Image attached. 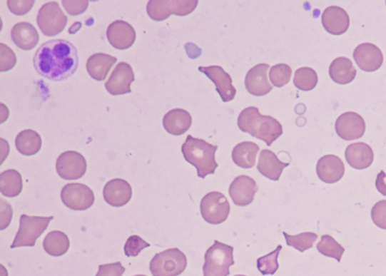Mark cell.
<instances>
[{"instance_id":"1","label":"cell","mask_w":386,"mask_h":276,"mask_svg":"<svg viewBox=\"0 0 386 276\" xmlns=\"http://www.w3.org/2000/svg\"><path fill=\"white\" fill-rule=\"evenodd\" d=\"M36 73L50 81L67 80L78 67V53L71 42L56 39L44 42L36 50L34 58Z\"/></svg>"},{"instance_id":"2","label":"cell","mask_w":386,"mask_h":276,"mask_svg":"<svg viewBox=\"0 0 386 276\" xmlns=\"http://www.w3.org/2000/svg\"><path fill=\"white\" fill-rule=\"evenodd\" d=\"M238 127L241 131L263 140L268 146L279 138L283 133V125L271 116L260 115L256 107L246 108L238 117Z\"/></svg>"},{"instance_id":"3","label":"cell","mask_w":386,"mask_h":276,"mask_svg":"<svg viewBox=\"0 0 386 276\" xmlns=\"http://www.w3.org/2000/svg\"><path fill=\"white\" fill-rule=\"evenodd\" d=\"M218 146L212 145L202 138L187 136L186 140L181 146V152L185 160L192 164L198 170V178L204 179L206 175H213L218 169L215 160Z\"/></svg>"},{"instance_id":"4","label":"cell","mask_w":386,"mask_h":276,"mask_svg":"<svg viewBox=\"0 0 386 276\" xmlns=\"http://www.w3.org/2000/svg\"><path fill=\"white\" fill-rule=\"evenodd\" d=\"M204 260L203 275L228 276L230 274L231 266L235 264L233 247L215 240L206 250Z\"/></svg>"},{"instance_id":"5","label":"cell","mask_w":386,"mask_h":276,"mask_svg":"<svg viewBox=\"0 0 386 276\" xmlns=\"http://www.w3.org/2000/svg\"><path fill=\"white\" fill-rule=\"evenodd\" d=\"M54 220V216H29L21 215L19 219V230L16 233L11 248H19V247H34L36 239L49 227L50 222Z\"/></svg>"},{"instance_id":"6","label":"cell","mask_w":386,"mask_h":276,"mask_svg":"<svg viewBox=\"0 0 386 276\" xmlns=\"http://www.w3.org/2000/svg\"><path fill=\"white\" fill-rule=\"evenodd\" d=\"M187 258L178 248H170L156 254L150 262L153 276H178L186 270Z\"/></svg>"},{"instance_id":"7","label":"cell","mask_w":386,"mask_h":276,"mask_svg":"<svg viewBox=\"0 0 386 276\" xmlns=\"http://www.w3.org/2000/svg\"><path fill=\"white\" fill-rule=\"evenodd\" d=\"M198 0H150L146 11L150 19L161 22L170 15L186 16L198 7Z\"/></svg>"},{"instance_id":"8","label":"cell","mask_w":386,"mask_h":276,"mask_svg":"<svg viewBox=\"0 0 386 276\" xmlns=\"http://www.w3.org/2000/svg\"><path fill=\"white\" fill-rule=\"evenodd\" d=\"M67 21L68 19L56 1L44 4L36 17L39 29L46 36H55L63 32L66 28Z\"/></svg>"},{"instance_id":"9","label":"cell","mask_w":386,"mask_h":276,"mask_svg":"<svg viewBox=\"0 0 386 276\" xmlns=\"http://www.w3.org/2000/svg\"><path fill=\"white\" fill-rule=\"evenodd\" d=\"M200 214L210 225H221L229 218L230 204L222 193H208L200 202Z\"/></svg>"},{"instance_id":"10","label":"cell","mask_w":386,"mask_h":276,"mask_svg":"<svg viewBox=\"0 0 386 276\" xmlns=\"http://www.w3.org/2000/svg\"><path fill=\"white\" fill-rule=\"evenodd\" d=\"M64 205L73 211H85L93 205L96 197L92 189L83 183H67L61 189Z\"/></svg>"},{"instance_id":"11","label":"cell","mask_w":386,"mask_h":276,"mask_svg":"<svg viewBox=\"0 0 386 276\" xmlns=\"http://www.w3.org/2000/svg\"><path fill=\"white\" fill-rule=\"evenodd\" d=\"M86 160L76 150H67L59 155L56 163V170L61 178L65 180H76L86 173Z\"/></svg>"},{"instance_id":"12","label":"cell","mask_w":386,"mask_h":276,"mask_svg":"<svg viewBox=\"0 0 386 276\" xmlns=\"http://www.w3.org/2000/svg\"><path fill=\"white\" fill-rule=\"evenodd\" d=\"M134 81L132 66L127 63H119L104 84V88L111 96H123L132 92L131 86Z\"/></svg>"},{"instance_id":"13","label":"cell","mask_w":386,"mask_h":276,"mask_svg":"<svg viewBox=\"0 0 386 276\" xmlns=\"http://www.w3.org/2000/svg\"><path fill=\"white\" fill-rule=\"evenodd\" d=\"M198 71L203 74H205L214 83L218 93L221 96L222 101H233L237 91L233 86V78L225 69L220 66H208V67L200 66L198 67Z\"/></svg>"},{"instance_id":"14","label":"cell","mask_w":386,"mask_h":276,"mask_svg":"<svg viewBox=\"0 0 386 276\" xmlns=\"http://www.w3.org/2000/svg\"><path fill=\"white\" fill-rule=\"evenodd\" d=\"M335 131L342 140H355L362 138L366 131L364 118L356 113H345L335 121Z\"/></svg>"},{"instance_id":"15","label":"cell","mask_w":386,"mask_h":276,"mask_svg":"<svg viewBox=\"0 0 386 276\" xmlns=\"http://www.w3.org/2000/svg\"><path fill=\"white\" fill-rule=\"evenodd\" d=\"M107 38L115 49L126 50L136 41V32L128 22L118 19L108 26Z\"/></svg>"},{"instance_id":"16","label":"cell","mask_w":386,"mask_h":276,"mask_svg":"<svg viewBox=\"0 0 386 276\" xmlns=\"http://www.w3.org/2000/svg\"><path fill=\"white\" fill-rule=\"evenodd\" d=\"M258 186L254 179L248 175H239L231 183L229 195L237 206H247L254 202L255 195L258 194Z\"/></svg>"},{"instance_id":"17","label":"cell","mask_w":386,"mask_h":276,"mask_svg":"<svg viewBox=\"0 0 386 276\" xmlns=\"http://www.w3.org/2000/svg\"><path fill=\"white\" fill-rule=\"evenodd\" d=\"M271 68L268 63L254 66L245 77V86L248 93L254 96H263L271 92L272 86L268 78V71Z\"/></svg>"},{"instance_id":"18","label":"cell","mask_w":386,"mask_h":276,"mask_svg":"<svg viewBox=\"0 0 386 276\" xmlns=\"http://www.w3.org/2000/svg\"><path fill=\"white\" fill-rule=\"evenodd\" d=\"M353 59L364 71H376L383 65V52L372 44H359L353 51Z\"/></svg>"},{"instance_id":"19","label":"cell","mask_w":386,"mask_h":276,"mask_svg":"<svg viewBox=\"0 0 386 276\" xmlns=\"http://www.w3.org/2000/svg\"><path fill=\"white\" fill-rule=\"evenodd\" d=\"M322 24L326 32L333 36H341L350 26V17L345 9L339 6L327 7L322 14Z\"/></svg>"},{"instance_id":"20","label":"cell","mask_w":386,"mask_h":276,"mask_svg":"<svg viewBox=\"0 0 386 276\" xmlns=\"http://www.w3.org/2000/svg\"><path fill=\"white\" fill-rule=\"evenodd\" d=\"M132 195V187L123 179H113L106 183L103 188L104 200L113 208L127 205Z\"/></svg>"},{"instance_id":"21","label":"cell","mask_w":386,"mask_h":276,"mask_svg":"<svg viewBox=\"0 0 386 276\" xmlns=\"http://www.w3.org/2000/svg\"><path fill=\"white\" fill-rule=\"evenodd\" d=\"M318 178L323 183H335L345 175V164L337 155L322 156L316 165Z\"/></svg>"},{"instance_id":"22","label":"cell","mask_w":386,"mask_h":276,"mask_svg":"<svg viewBox=\"0 0 386 276\" xmlns=\"http://www.w3.org/2000/svg\"><path fill=\"white\" fill-rule=\"evenodd\" d=\"M345 160L353 169H367L374 162V152L366 143H353L345 148Z\"/></svg>"},{"instance_id":"23","label":"cell","mask_w":386,"mask_h":276,"mask_svg":"<svg viewBox=\"0 0 386 276\" xmlns=\"http://www.w3.org/2000/svg\"><path fill=\"white\" fill-rule=\"evenodd\" d=\"M163 128L169 134L179 136L191 128L193 123L192 115L185 109H173L168 111L163 117Z\"/></svg>"},{"instance_id":"24","label":"cell","mask_w":386,"mask_h":276,"mask_svg":"<svg viewBox=\"0 0 386 276\" xmlns=\"http://www.w3.org/2000/svg\"><path fill=\"white\" fill-rule=\"evenodd\" d=\"M289 165L288 162L280 161L275 154L269 150H260L258 170L260 175L270 180L278 181L283 175V169Z\"/></svg>"},{"instance_id":"25","label":"cell","mask_w":386,"mask_h":276,"mask_svg":"<svg viewBox=\"0 0 386 276\" xmlns=\"http://www.w3.org/2000/svg\"><path fill=\"white\" fill-rule=\"evenodd\" d=\"M11 40L19 49L32 50L39 42V33L34 25L28 22L17 23L11 29Z\"/></svg>"},{"instance_id":"26","label":"cell","mask_w":386,"mask_h":276,"mask_svg":"<svg viewBox=\"0 0 386 276\" xmlns=\"http://www.w3.org/2000/svg\"><path fill=\"white\" fill-rule=\"evenodd\" d=\"M117 63V58L107 53H96L91 56L86 63L88 75L93 80L103 81L107 78L110 69Z\"/></svg>"},{"instance_id":"27","label":"cell","mask_w":386,"mask_h":276,"mask_svg":"<svg viewBox=\"0 0 386 276\" xmlns=\"http://www.w3.org/2000/svg\"><path fill=\"white\" fill-rule=\"evenodd\" d=\"M330 76L333 82L345 85L352 82L356 78L357 69L352 61L348 58L339 57L332 61L329 69Z\"/></svg>"},{"instance_id":"28","label":"cell","mask_w":386,"mask_h":276,"mask_svg":"<svg viewBox=\"0 0 386 276\" xmlns=\"http://www.w3.org/2000/svg\"><path fill=\"white\" fill-rule=\"evenodd\" d=\"M258 144L253 142H241L238 145H235L233 150V160L235 165L243 169H250L256 163V156H258Z\"/></svg>"},{"instance_id":"29","label":"cell","mask_w":386,"mask_h":276,"mask_svg":"<svg viewBox=\"0 0 386 276\" xmlns=\"http://www.w3.org/2000/svg\"><path fill=\"white\" fill-rule=\"evenodd\" d=\"M15 146L22 155H36L41 150V136L36 131L25 129L17 135Z\"/></svg>"},{"instance_id":"30","label":"cell","mask_w":386,"mask_h":276,"mask_svg":"<svg viewBox=\"0 0 386 276\" xmlns=\"http://www.w3.org/2000/svg\"><path fill=\"white\" fill-rule=\"evenodd\" d=\"M22 175L16 170H6L0 173V193L5 197L19 196L22 193Z\"/></svg>"},{"instance_id":"31","label":"cell","mask_w":386,"mask_h":276,"mask_svg":"<svg viewBox=\"0 0 386 276\" xmlns=\"http://www.w3.org/2000/svg\"><path fill=\"white\" fill-rule=\"evenodd\" d=\"M44 249L50 256L61 257L68 252V237L61 231H51L44 238Z\"/></svg>"},{"instance_id":"32","label":"cell","mask_w":386,"mask_h":276,"mask_svg":"<svg viewBox=\"0 0 386 276\" xmlns=\"http://www.w3.org/2000/svg\"><path fill=\"white\" fill-rule=\"evenodd\" d=\"M318 83V73L310 67L297 69L293 78V84L298 90L310 92L316 88Z\"/></svg>"},{"instance_id":"33","label":"cell","mask_w":386,"mask_h":276,"mask_svg":"<svg viewBox=\"0 0 386 276\" xmlns=\"http://www.w3.org/2000/svg\"><path fill=\"white\" fill-rule=\"evenodd\" d=\"M318 250L326 257L335 258L339 262L342 260V255L345 252V249L330 235H322L318 244Z\"/></svg>"},{"instance_id":"34","label":"cell","mask_w":386,"mask_h":276,"mask_svg":"<svg viewBox=\"0 0 386 276\" xmlns=\"http://www.w3.org/2000/svg\"><path fill=\"white\" fill-rule=\"evenodd\" d=\"M288 246L293 247L300 252H306L314 246V242L318 240V235L314 232H304L300 235H290L283 232Z\"/></svg>"},{"instance_id":"35","label":"cell","mask_w":386,"mask_h":276,"mask_svg":"<svg viewBox=\"0 0 386 276\" xmlns=\"http://www.w3.org/2000/svg\"><path fill=\"white\" fill-rule=\"evenodd\" d=\"M283 250V246H278L275 250L265 255L263 257H260L258 260V268L260 274L263 275H274L279 270V258L280 252Z\"/></svg>"},{"instance_id":"36","label":"cell","mask_w":386,"mask_h":276,"mask_svg":"<svg viewBox=\"0 0 386 276\" xmlns=\"http://www.w3.org/2000/svg\"><path fill=\"white\" fill-rule=\"evenodd\" d=\"M293 69L287 63H278L270 68V81L277 88H283L290 82Z\"/></svg>"},{"instance_id":"37","label":"cell","mask_w":386,"mask_h":276,"mask_svg":"<svg viewBox=\"0 0 386 276\" xmlns=\"http://www.w3.org/2000/svg\"><path fill=\"white\" fill-rule=\"evenodd\" d=\"M150 247V244L138 235H131L125 244V255L127 257H136L142 252L143 249Z\"/></svg>"},{"instance_id":"38","label":"cell","mask_w":386,"mask_h":276,"mask_svg":"<svg viewBox=\"0 0 386 276\" xmlns=\"http://www.w3.org/2000/svg\"><path fill=\"white\" fill-rule=\"evenodd\" d=\"M16 65V56L6 44H0V71H9Z\"/></svg>"},{"instance_id":"39","label":"cell","mask_w":386,"mask_h":276,"mask_svg":"<svg viewBox=\"0 0 386 276\" xmlns=\"http://www.w3.org/2000/svg\"><path fill=\"white\" fill-rule=\"evenodd\" d=\"M372 220L376 227L386 230V200H380L372 208Z\"/></svg>"},{"instance_id":"40","label":"cell","mask_w":386,"mask_h":276,"mask_svg":"<svg viewBox=\"0 0 386 276\" xmlns=\"http://www.w3.org/2000/svg\"><path fill=\"white\" fill-rule=\"evenodd\" d=\"M9 11L17 16L28 14L29 11L34 7V0H9L7 1Z\"/></svg>"},{"instance_id":"41","label":"cell","mask_w":386,"mask_h":276,"mask_svg":"<svg viewBox=\"0 0 386 276\" xmlns=\"http://www.w3.org/2000/svg\"><path fill=\"white\" fill-rule=\"evenodd\" d=\"M64 9H66L67 13L71 16H77L84 13L88 9V0H63Z\"/></svg>"},{"instance_id":"42","label":"cell","mask_w":386,"mask_h":276,"mask_svg":"<svg viewBox=\"0 0 386 276\" xmlns=\"http://www.w3.org/2000/svg\"><path fill=\"white\" fill-rule=\"evenodd\" d=\"M126 268L121 265V262H113V264H103L99 266V271L96 276H123Z\"/></svg>"},{"instance_id":"43","label":"cell","mask_w":386,"mask_h":276,"mask_svg":"<svg viewBox=\"0 0 386 276\" xmlns=\"http://www.w3.org/2000/svg\"><path fill=\"white\" fill-rule=\"evenodd\" d=\"M0 204H1V225H0V229L5 230L6 228L11 225L13 210H11V204H7L4 200H0Z\"/></svg>"},{"instance_id":"44","label":"cell","mask_w":386,"mask_h":276,"mask_svg":"<svg viewBox=\"0 0 386 276\" xmlns=\"http://www.w3.org/2000/svg\"><path fill=\"white\" fill-rule=\"evenodd\" d=\"M386 173L384 171L378 173L377 177H376L375 186L377 189L380 194L386 196Z\"/></svg>"},{"instance_id":"45","label":"cell","mask_w":386,"mask_h":276,"mask_svg":"<svg viewBox=\"0 0 386 276\" xmlns=\"http://www.w3.org/2000/svg\"><path fill=\"white\" fill-rule=\"evenodd\" d=\"M134 276H146V275H134Z\"/></svg>"},{"instance_id":"46","label":"cell","mask_w":386,"mask_h":276,"mask_svg":"<svg viewBox=\"0 0 386 276\" xmlns=\"http://www.w3.org/2000/svg\"><path fill=\"white\" fill-rule=\"evenodd\" d=\"M235 276H246V275H235Z\"/></svg>"}]
</instances>
